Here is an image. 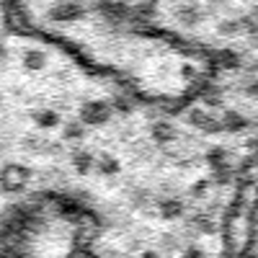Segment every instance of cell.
Here are the masks:
<instances>
[{
    "label": "cell",
    "mask_w": 258,
    "mask_h": 258,
    "mask_svg": "<svg viewBox=\"0 0 258 258\" xmlns=\"http://www.w3.org/2000/svg\"><path fill=\"white\" fill-rule=\"evenodd\" d=\"M114 116V109H111V103H106L101 98H91V101H85L80 106V124L88 129V126H103L106 121H109Z\"/></svg>",
    "instance_id": "obj_1"
},
{
    "label": "cell",
    "mask_w": 258,
    "mask_h": 258,
    "mask_svg": "<svg viewBox=\"0 0 258 258\" xmlns=\"http://www.w3.org/2000/svg\"><path fill=\"white\" fill-rule=\"evenodd\" d=\"M29 176H31L29 168L11 163V165H6L3 170H0V188H3L6 194H18L21 188L26 186Z\"/></svg>",
    "instance_id": "obj_2"
},
{
    "label": "cell",
    "mask_w": 258,
    "mask_h": 258,
    "mask_svg": "<svg viewBox=\"0 0 258 258\" xmlns=\"http://www.w3.org/2000/svg\"><path fill=\"white\" fill-rule=\"evenodd\" d=\"M186 121H188L194 129L204 132V135H220V132H222L220 119H214L207 109H202V106H194V109H188V111H186Z\"/></svg>",
    "instance_id": "obj_3"
},
{
    "label": "cell",
    "mask_w": 258,
    "mask_h": 258,
    "mask_svg": "<svg viewBox=\"0 0 258 258\" xmlns=\"http://www.w3.org/2000/svg\"><path fill=\"white\" fill-rule=\"evenodd\" d=\"M220 124H222V132H230V135H240V132H245V129L250 126L248 116L240 114V111H225Z\"/></svg>",
    "instance_id": "obj_4"
},
{
    "label": "cell",
    "mask_w": 258,
    "mask_h": 258,
    "mask_svg": "<svg viewBox=\"0 0 258 258\" xmlns=\"http://www.w3.org/2000/svg\"><path fill=\"white\" fill-rule=\"evenodd\" d=\"M158 212H160L163 220H178V217H183L186 204L178 197H165V199L158 202Z\"/></svg>",
    "instance_id": "obj_5"
},
{
    "label": "cell",
    "mask_w": 258,
    "mask_h": 258,
    "mask_svg": "<svg viewBox=\"0 0 258 258\" xmlns=\"http://www.w3.org/2000/svg\"><path fill=\"white\" fill-rule=\"evenodd\" d=\"M70 163H73L78 176H88L91 170L96 168V158H93L91 150H75V153L70 155Z\"/></svg>",
    "instance_id": "obj_6"
},
{
    "label": "cell",
    "mask_w": 258,
    "mask_h": 258,
    "mask_svg": "<svg viewBox=\"0 0 258 258\" xmlns=\"http://www.w3.org/2000/svg\"><path fill=\"white\" fill-rule=\"evenodd\" d=\"M21 64H24L26 73H41L47 68V54L44 49H26L24 57H21Z\"/></svg>",
    "instance_id": "obj_7"
},
{
    "label": "cell",
    "mask_w": 258,
    "mask_h": 258,
    "mask_svg": "<svg viewBox=\"0 0 258 258\" xmlns=\"http://www.w3.org/2000/svg\"><path fill=\"white\" fill-rule=\"evenodd\" d=\"M214 64H217L220 70H238L243 64V57L235 49H217L214 52Z\"/></svg>",
    "instance_id": "obj_8"
},
{
    "label": "cell",
    "mask_w": 258,
    "mask_h": 258,
    "mask_svg": "<svg viewBox=\"0 0 258 258\" xmlns=\"http://www.w3.org/2000/svg\"><path fill=\"white\" fill-rule=\"evenodd\" d=\"M207 165L217 173V170H225L230 168V153L225 147H209L207 150Z\"/></svg>",
    "instance_id": "obj_9"
},
{
    "label": "cell",
    "mask_w": 258,
    "mask_h": 258,
    "mask_svg": "<svg viewBox=\"0 0 258 258\" xmlns=\"http://www.w3.org/2000/svg\"><path fill=\"white\" fill-rule=\"evenodd\" d=\"M150 137H153L158 145H168L176 140V126L168 124V121H155L153 129H150Z\"/></svg>",
    "instance_id": "obj_10"
},
{
    "label": "cell",
    "mask_w": 258,
    "mask_h": 258,
    "mask_svg": "<svg viewBox=\"0 0 258 258\" xmlns=\"http://www.w3.org/2000/svg\"><path fill=\"white\" fill-rule=\"evenodd\" d=\"M96 170H98V173L101 176H119L121 173V163H119V158L116 155H109V153H106V155H101V160L96 163Z\"/></svg>",
    "instance_id": "obj_11"
},
{
    "label": "cell",
    "mask_w": 258,
    "mask_h": 258,
    "mask_svg": "<svg viewBox=\"0 0 258 258\" xmlns=\"http://www.w3.org/2000/svg\"><path fill=\"white\" fill-rule=\"evenodd\" d=\"M34 121H36V126H41V129H54V126H59V114L54 111V109H36L34 111Z\"/></svg>",
    "instance_id": "obj_12"
},
{
    "label": "cell",
    "mask_w": 258,
    "mask_h": 258,
    "mask_svg": "<svg viewBox=\"0 0 258 258\" xmlns=\"http://www.w3.org/2000/svg\"><path fill=\"white\" fill-rule=\"evenodd\" d=\"M176 16H178V21H181L183 26H197L199 21H202V13H199L197 6H181L176 11Z\"/></svg>",
    "instance_id": "obj_13"
},
{
    "label": "cell",
    "mask_w": 258,
    "mask_h": 258,
    "mask_svg": "<svg viewBox=\"0 0 258 258\" xmlns=\"http://www.w3.org/2000/svg\"><path fill=\"white\" fill-rule=\"evenodd\" d=\"M62 137L70 140V142H80L85 137V126L80 121H68V124L62 126Z\"/></svg>",
    "instance_id": "obj_14"
},
{
    "label": "cell",
    "mask_w": 258,
    "mask_h": 258,
    "mask_svg": "<svg viewBox=\"0 0 258 258\" xmlns=\"http://www.w3.org/2000/svg\"><path fill=\"white\" fill-rule=\"evenodd\" d=\"M217 31L222 36H238V34H243V24H240V18H230V21H222Z\"/></svg>",
    "instance_id": "obj_15"
},
{
    "label": "cell",
    "mask_w": 258,
    "mask_h": 258,
    "mask_svg": "<svg viewBox=\"0 0 258 258\" xmlns=\"http://www.w3.org/2000/svg\"><path fill=\"white\" fill-rule=\"evenodd\" d=\"M132 13H135L137 18H155V16H158V0H147V3H140Z\"/></svg>",
    "instance_id": "obj_16"
},
{
    "label": "cell",
    "mask_w": 258,
    "mask_h": 258,
    "mask_svg": "<svg viewBox=\"0 0 258 258\" xmlns=\"http://www.w3.org/2000/svg\"><path fill=\"white\" fill-rule=\"evenodd\" d=\"M111 109L119 111V114H129V111H132V103H129L124 96H116V98L111 101Z\"/></svg>",
    "instance_id": "obj_17"
},
{
    "label": "cell",
    "mask_w": 258,
    "mask_h": 258,
    "mask_svg": "<svg viewBox=\"0 0 258 258\" xmlns=\"http://www.w3.org/2000/svg\"><path fill=\"white\" fill-rule=\"evenodd\" d=\"M183 258H207V255H204V250H202V248H197V245H188V248L183 250Z\"/></svg>",
    "instance_id": "obj_18"
},
{
    "label": "cell",
    "mask_w": 258,
    "mask_h": 258,
    "mask_svg": "<svg viewBox=\"0 0 258 258\" xmlns=\"http://www.w3.org/2000/svg\"><path fill=\"white\" fill-rule=\"evenodd\" d=\"M202 98H204V103H207V106H220V103H222V96H220V93H217V96H214V91H209V93H204Z\"/></svg>",
    "instance_id": "obj_19"
},
{
    "label": "cell",
    "mask_w": 258,
    "mask_h": 258,
    "mask_svg": "<svg viewBox=\"0 0 258 258\" xmlns=\"http://www.w3.org/2000/svg\"><path fill=\"white\" fill-rule=\"evenodd\" d=\"M207 186H209V181H202V183H197L191 188V194H194V197H202V194L207 191Z\"/></svg>",
    "instance_id": "obj_20"
},
{
    "label": "cell",
    "mask_w": 258,
    "mask_h": 258,
    "mask_svg": "<svg viewBox=\"0 0 258 258\" xmlns=\"http://www.w3.org/2000/svg\"><path fill=\"white\" fill-rule=\"evenodd\" d=\"M245 93H248V96H253V98H258V80H253V83H248V85H245Z\"/></svg>",
    "instance_id": "obj_21"
},
{
    "label": "cell",
    "mask_w": 258,
    "mask_h": 258,
    "mask_svg": "<svg viewBox=\"0 0 258 258\" xmlns=\"http://www.w3.org/2000/svg\"><path fill=\"white\" fill-rule=\"evenodd\" d=\"M142 258H160L155 250H147V253H142Z\"/></svg>",
    "instance_id": "obj_22"
},
{
    "label": "cell",
    "mask_w": 258,
    "mask_h": 258,
    "mask_svg": "<svg viewBox=\"0 0 258 258\" xmlns=\"http://www.w3.org/2000/svg\"><path fill=\"white\" fill-rule=\"evenodd\" d=\"M3 59H6V47L0 44V62H3Z\"/></svg>",
    "instance_id": "obj_23"
},
{
    "label": "cell",
    "mask_w": 258,
    "mask_h": 258,
    "mask_svg": "<svg viewBox=\"0 0 258 258\" xmlns=\"http://www.w3.org/2000/svg\"><path fill=\"white\" fill-rule=\"evenodd\" d=\"M121 3H140V0H121Z\"/></svg>",
    "instance_id": "obj_24"
},
{
    "label": "cell",
    "mask_w": 258,
    "mask_h": 258,
    "mask_svg": "<svg viewBox=\"0 0 258 258\" xmlns=\"http://www.w3.org/2000/svg\"><path fill=\"white\" fill-rule=\"evenodd\" d=\"M0 106H3V96H0Z\"/></svg>",
    "instance_id": "obj_25"
}]
</instances>
